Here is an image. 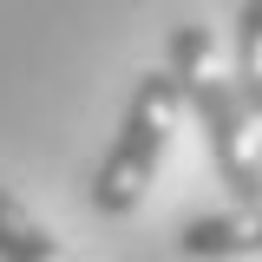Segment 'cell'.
<instances>
[{
    "label": "cell",
    "mask_w": 262,
    "mask_h": 262,
    "mask_svg": "<svg viewBox=\"0 0 262 262\" xmlns=\"http://www.w3.org/2000/svg\"><path fill=\"white\" fill-rule=\"evenodd\" d=\"M177 112H184V85L170 79V72H144L138 85H131V105L125 118H118V138H112V151L98 158L92 184H85V203H92L98 216H131L151 184H158V164L170 151V131H177Z\"/></svg>",
    "instance_id": "6da1fadb"
},
{
    "label": "cell",
    "mask_w": 262,
    "mask_h": 262,
    "mask_svg": "<svg viewBox=\"0 0 262 262\" xmlns=\"http://www.w3.org/2000/svg\"><path fill=\"white\" fill-rule=\"evenodd\" d=\"M184 105L196 112V125L210 138V158H216L223 190L236 196V203H262V151H256V125H249L236 85L216 79V72H203V79L184 85Z\"/></svg>",
    "instance_id": "7a4b0ae2"
},
{
    "label": "cell",
    "mask_w": 262,
    "mask_h": 262,
    "mask_svg": "<svg viewBox=\"0 0 262 262\" xmlns=\"http://www.w3.org/2000/svg\"><path fill=\"white\" fill-rule=\"evenodd\" d=\"M177 249L196 262H229V256H262V203H236V210H203L184 216Z\"/></svg>",
    "instance_id": "3957f363"
},
{
    "label": "cell",
    "mask_w": 262,
    "mask_h": 262,
    "mask_svg": "<svg viewBox=\"0 0 262 262\" xmlns=\"http://www.w3.org/2000/svg\"><path fill=\"white\" fill-rule=\"evenodd\" d=\"M0 262H72L59 249V236L39 223L13 190H0Z\"/></svg>",
    "instance_id": "277c9868"
},
{
    "label": "cell",
    "mask_w": 262,
    "mask_h": 262,
    "mask_svg": "<svg viewBox=\"0 0 262 262\" xmlns=\"http://www.w3.org/2000/svg\"><path fill=\"white\" fill-rule=\"evenodd\" d=\"M236 98L249 105L262 98V0H243L236 7Z\"/></svg>",
    "instance_id": "5b68a950"
}]
</instances>
